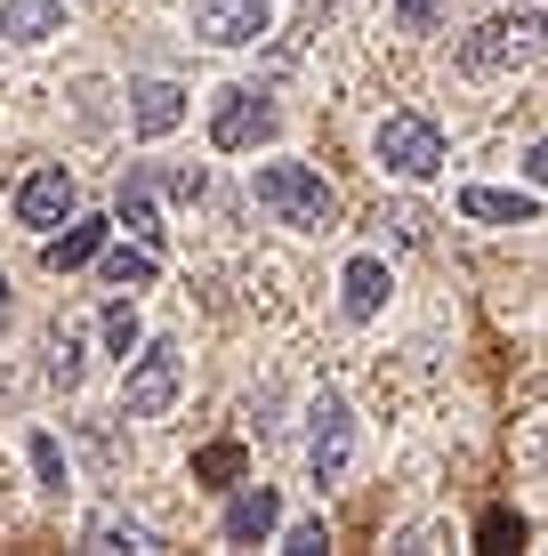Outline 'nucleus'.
<instances>
[{
    "label": "nucleus",
    "mask_w": 548,
    "mask_h": 556,
    "mask_svg": "<svg viewBox=\"0 0 548 556\" xmlns=\"http://www.w3.org/2000/svg\"><path fill=\"white\" fill-rule=\"evenodd\" d=\"M524 56H548V9H517V16H500V25H484L476 41L460 49V65L484 73V65H524Z\"/></svg>",
    "instance_id": "nucleus-2"
},
{
    "label": "nucleus",
    "mask_w": 548,
    "mask_h": 556,
    "mask_svg": "<svg viewBox=\"0 0 548 556\" xmlns=\"http://www.w3.org/2000/svg\"><path fill=\"white\" fill-rule=\"evenodd\" d=\"M178 348H169V339H154V348L138 355V371H129V388H122V412L129 419H162L169 404H178Z\"/></svg>",
    "instance_id": "nucleus-4"
},
{
    "label": "nucleus",
    "mask_w": 548,
    "mask_h": 556,
    "mask_svg": "<svg viewBox=\"0 0 548 556\" xmlns=\"http://www.w3.org/2000/svg\"><path fill=\"white\" fill-rule=\"evenodd\" d=\"M49 379H56V388H73V379H81V339H49Z\"/></svg>",
    "instance_id": "nucleus-18"
},
{
    "label": "nucleus",
    "mask_w": 548,
    "mask_h": 556,
    "mask_svg": "<svg viewBox=\"0 0 548 556\" xmlns=\"http://www.w3.org/2000/svg\"><path fill=\"white\" fill-rule=\"evenodd\" d=\"M56 16H65V0H0V41L9 49H33L56 33Z\"/></svg>",
    "instance_id": "nucleus-11"
},
{
    "label": "nucleus",
    "mask_w": 548,
    "mask_h": 556,
    "mask_svg": "<svg viewBox=\"0 0 548 556\" xmlns=\"http://www.w3.org/2000/svg\"><path fill=\"white\" fill-rule=\"evenodd\" d=\"M105 282L113 291H145V282H154V251H145V242L138 251H105Z\"/></svg>",
    "instance_id": "nucleus-16"
},
{
    "label": "nucleus",
    "mask_w": 548,
    "mask_h": 556,
    "mask_svg": "<svg viewBox=\"0 0 548 556\" xmlns=\"http://www.w3.org/2000/svg\"><path fill=\"white\" fill-rule=\"evenodd\" d=\"M89 548H154V532L129 525V516H98V525H89Z\"/></svg>",
    "instance_id": "nucleus-17"
},
{
    "label": "nucleus",
    "mask_w": 548,
    "mask_h": 556,
    "mask_svg": "<svg viewBox=\"0 0 548 556\" xmlns=\"http://www.w3.org/2000/svg\"><path fill=\"white\" fill-rule=\"evenodd\" d=\"M0 331H9V275H0Z\"/></svg>",
    "instance_id": "nucleus-24"
},
{
    "label": "nucleus",
    "mask_w": 548,
    "mask_h": 556,
    "mask_svg": "<svg viewBox=\"0 0 548 556\" xmlns=\"http://www.w3.org/2000/svg\"><path fill=\"white\" fill-rule=\"evenodd\" d=\"M122 226H129L138 242H154V235H162V218H154V186H145V169H138V178H122Z\"/></svg>",
    "instance_id": "nucleus-14"
},
{
    "label": "nucleus",
    "mask_w": 548,
    "mask_h": 556,
    "mask_svg": "<svg viewBox=\"0 0 548 556\" xmlns=\"http://www.w3.org/2000/svg\"><path fill=\"white\" fill-rule=\"evenodd\" d=\"M16 218H25L33 235H56V226L73 218V178L65 169H33V178L16 186Z\"/></svg>",
    "instance_id": "nucleus-8"
},
{
    "label": "nucleus",
    "mask_w": 548,
    "mask_h": 556,
    "mask_svg": "<svg viewBox=\"0 0 548 556\" xmlns=\"http://www.w3.org/2000/svg\"><path fill=\"white\" fill-rule=\"evenodd\" d=\"M251 194L275 226H298V235H307V226H331V186L315 178L307 162H267L251 178Z\"/></svg>",
    "instance_id": "nucleus-1"
},
{
    "label": "nucleus",
    "mask_w": 548,
    "mask_h": 556,
    "mask_svg": "<svg viewBox=\"0 0 548 556\" xmlns=\"http://www.w3.org/2000/svg\"><path fill=\"white\" fill-rule=\"evenodd\" d=\"M282 548H291V556H315V548H323V525H291V532H282Z\"/></svg>",
    "instance_id": "nucleus-22"
},
{
    "label": "nucleus",
    "mask_w": 548,
    "mask_h": 556,
    "mask_svg": "<svg viewBox=\"0 0 548 556\" xmlns=\"http://www.w3.org/2000/svg\"><path fill=\"white\" fill-rule=\"evenodd\" d=\"M371 146H380V169H395V178H436L444 169V129L420 122V113H387Z\"/></svg>",
    "instance_id": "nucleus-3"
},
{
    "label": "nucleus",
    "mask_w": 548,
    "mask_h": 556,
    "mask_svg": "<svg viewBox=\"0 0 548 556\" xmlns=\"http://www.w3.org/2000/svg\"><path fill=\"white\" fill-rule=\"evenodd\" d=\"M460 210H468V218H484V226H533V194H493V186H468Z\"/></svg>",
    "instance_id": "nucleus-13"
},
{
    "label": "nucleus",
    "mask_w": 548,
    "mask_h": 556,
    "mask_svg": "<svg viewBox=\"0 0 548 556\" xmlns=\"http://www.w3.org/2000/svg\"><path fill=\"white\" fill-rule=\"evenodd\" d=\"M105 348H113V355L138 348V306H105Z\"/></svg>",
    "instance_id": "nucleus-19"
},
{
    "label": "nucleus",
    "mask_w": 548,
    "mask_h": 556,
    "mask_svg": "<svg viewBox=\"0 0 548 556\" xmlns=\"http://www.w3.org/2000/svg\"><path fill=\"white\" fill-rule=\"evenodd\" d=\"M275 25V0H194V33L218 49H242Z\"/></svg>",
    "instance_id": "nucleus-5"
},
{
    "label": "nucleus",
    "mask_w": 548,
    "mask_h": 556,
    "mask_svg": "<svg viewBox=\"0 0 548 556\" xmlns=\"http://www.w3.org/2000/svg\"><path fill=\"white\" fill-rule=\"evenodd\" d=\"M307 419H315V428H307V468H315V484H339V476H347V404L323 395Z\"/></svg>",
    "instance_id": "nucleus-7"
},
{
    "label": "nucleus",
    "mask_w": 548,
    "mask_h": 556,
    "mask_svg": "<svg viewBox=\"0 0 548 556\" xmlns=\"http://www.w3.org/2000/svg\"><path fill=\"white\" fill-rule=\"evenodd\" d=\"M33 468H41V484H49V492H65V459H56L49 435H33Z\"/></svg>",
    "instance_id": "nucleus-21"
},
{
    "label": "nucleus",
    "mask_w": 548,
    "mask_h": 556,
    "mask_svg": "<svg viewBox=\"0 0 548 556\" xmlns=\"http://www.w3.org/2000/svg\"><path fill=\"white\" fill-rule=\"evenodd\" d=\"M444 9H451V0H395V33H428Z\"/></svg>",
    "instance_id": "nucleus-20"
},
{
    "label": "nucleus",
    "mask_w": 548,
    "mask_h": 556,
    "mask_svg": "<svg viewBox=\"0 0 548 556\" xmlns=\"http://www.w3.org/2000/svg\"><path fill=\"white\" fill-rule=\"evenodd\" d=\"M129 98H138V105H129V122H138V138H169V129L186 122V89H178V81H138V89H129Z\"/></svg>",
    "instance_id": "nucleus-9"
},
{
    "label": "nucleus",
    "mask_w": 548,
    "mask_h": 556,
    "mask_svg": "<svg viewBox=\"0 0 548 556\" xmlns=\"http://www.w3.org/2000/svg\"><path fill=\"white\" fill-rule=\"evenodd\" d=\"M105 251V226H65V235H49V266L65 275V266H81V258H98Z\"/></svg>",
    "instance_id": "nucleus-15"
},
{
    "label": "nucleus",
    "mask_w": 548,
    "mask_h": 556,
    "mask_svg": "<svg viewBox=\"0 0 548 556\" xmlns=\"http://www.w3.org/2000/svg\"><path fill=\"white\" fill-rule=\"evenodd\" d=\"M211 138H218L226 153H242V146H267V138H275V105L258 98V89H226V98H218V113H211Z\"/></svg>",
    "instance_id": "nucleus-6"
},
{
    "label": "nucleus",
    "mask_w": 548,
    "mask_h": 556,
    "mask_svg": "<svg viewBox=\"0 0 548 556\" xmlns=\"http://www.w3.org/2000/svg\"><path fill=\"white\" fill-rule=\"evenodd\" d=\"M339 291H347V315H355V323H371V315L387 306V266H380V258H347Z\"/></svg>",
    "instance_id": "nucleus-12"
},
{
    "label": "nucleus",
    "mask_w": 548,
    "mask_h": 556,
    "mask_svg": "<svg viewBox=\"0 0 548 556\" xmlns=\"http://www.w3.org/2000/svg\"><path fill=\"white\" fill-rule=\"evenodd\" d=\"M524 178H533V186H548V138H540L533 153H524Z\"/></svg>",
    "instance_id": "nucleus-23"
},
{
    "label": "nucleus",
    "mask_w": 548,
    "mask_h": 556,
    "mask_svg": "<svg viewBox=\"0 0 548 556\" xmlns=\"http://www.w3.org/2000/svg\"><path fill=\"white\" fill-rule=\"evenodd\" d=\"M282 525V501L267 484H251V492H234V508H226V541L234 548H251V541H267V532Z\"/></svg>",
    "instance_id": "nucleus-10"
}]
</instances>
